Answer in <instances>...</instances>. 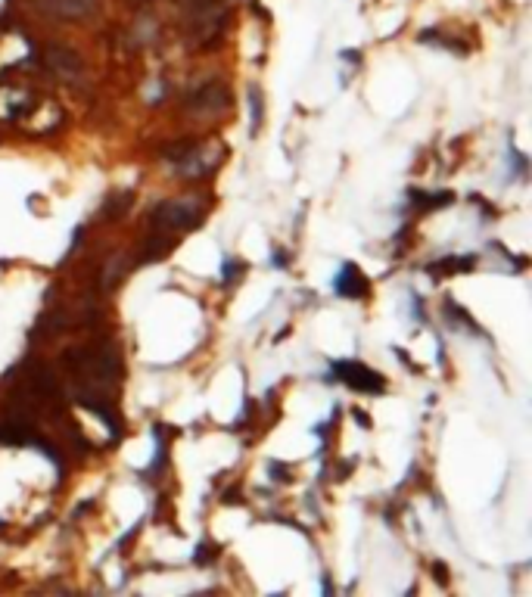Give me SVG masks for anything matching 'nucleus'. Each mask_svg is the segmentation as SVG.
Returning <instances> with one entry per match:
<instances>
[{
    "label": "nucleus",
    "instance_id": "f257e3e1",
    "mask_svg": "<svg viewBox=\"0 0 532 597\" xmlns=\"http://www.w3.org/2000/svg\"><path fill=\"white\" fill-rule=\"evenodd\" d=\"M187 35L193 44L209 47L224 32V19H228V7L218 0H187Z\"/></svg>",
    "mask_w": 532,
    "mask_h": 597
},
{
    "label": "nucleus",
    "instance_id": "f03ea898",
    "mask_svg": "<svg viewBox=\"0 0 532 597\" xmlns=\"http://www.w3.org/2000/svg\"><path fill=\"white\" fill-rule=\"evenodd\" d=\"M203 215V206L193 203V199H168V203L156 206L150 221L156 231L162 234H175V231H187V227H196Z\"/></svg>",
    "mask_w": 532,
    "mask_h": 597
},
{
    "label": "nucleus",
    "instance_id": "7ed1b4c3",
    "mask_svg": "<svg viewBox=\"0 0 532 597\" xmlns=\"http://www.w3.org/2000/svg\"><path fill=\"white\" fill-rule=\"evenodd\" d=\"M330 374L340 383H346L349 389H358V392H383L386 389V380L380 374H374L371 367L361 364V361H333Z\"/></svg>",
    "mask_w": 532,
    "mask_h": 597
},
{
    "label": "nucleus",
    "instance_id": "20e7f679",
    "mask_svg": "<svg viewBox=\"0 0 532 597\" xmlns=\"http://www.w3.org/2000/svg\"><path fill=\"white\" fill-rule=\"evenodd\" d=\"M228 103H231V94H228V88H224L221 81H209V84H203L200 91H193L187 97V109L200 112V116H215V112H224V109H228Z\"/></svg>",
    "mask_w": 532,
    "mask_h": 597
},
{
    "label": "nucleus",
    "instance_id": "39448f33",
    "mask_svg": "<svg viewBox=\"0 0 532 597\" xmlns=\"http://www.w3.org/2000/svg\"><path fill=\"white\" fill-rule=\"evenodd\" d=\"M44 66L56 75V78H63V81H75L81 75V60L69 50V47H47L44 50Z\"/></svg>",
    "mask_w": 532,
    "mask_h": 597
},
{
    "label": "nucleus",
    "instance_id": "423d86ee",
    "mask_svg": "<svg viewBox=\"0 0 532 597\" xmlns=\"http://www.w3.org/2000/svg\"><path fill=\"white\" fill-rule=\"evenodd\" d=\"M32 4L53 19H84L94 13V0H32Z\"/></svg>",
    "mask_w": 532,
    "mask_h": 597
},
{
    "label": "nucleus",
    "instance_id": "0eeeda50",
    "mask_svg": "<svg viewBox=\"0 0 532 597\" xmlns=\"http://www.w3.org/2000/svg\"><path fill=\"white\" fill-rule=\"evenodd\" d=\"M333 290L343 299H361L364 293H368V280H364L358 265H343V271L333 280Z\"/></svg>",
    "mask_w": 532,
    "mask_h": 597
},
{
    "label": "nucleus",
    "instance_id": "6e6552de",
    "mask_svg": "<svg viewBox=\"0 0 532 597\" xmlns=\"http://www.w3.org/2000/svg\"><path fill=\"white\" fill-rule=\"evenodd\" d=\"M125 271H128V259L125 255H116L106 268H103V274H100V290H112L116 283L125 277Z\"/></svg>",
    "mask_w": 532,
    "mask_h": 597
},
{
    "label": "nucleus",
    "instance_id": "1a4fd4ad",
    "mask_svg": "<svg viewBox=\"0 0 532 597\" xmlns=\"http://www.w3.org/2000/svg\"><path fill=\"white\" fill-rule=\"evenodd\" d=\"M473 255H464V259H458V255H448V259L430 265V274H458V271H470L473 268Z\"/></svg>",
    "mask_w": 532,
    "mask_h": 597
},
{
    "label": "nucleus",
    "instance_id": "9d476101",
    "mask_svg": "<svg viewBox=\"0 0 532 597\" xmlns=\"http://www.w3.org/2000/svg\"><path fill=\"white\" fill-rule=\"evenodd\" d=\"M128 203H131V193H119V196H112V203H106V206H103V215L116 218V215H122V212L128 209Z\"/></svg>",
    "mask_w": 532,
    "mask_h": 597
}]
</instances>
